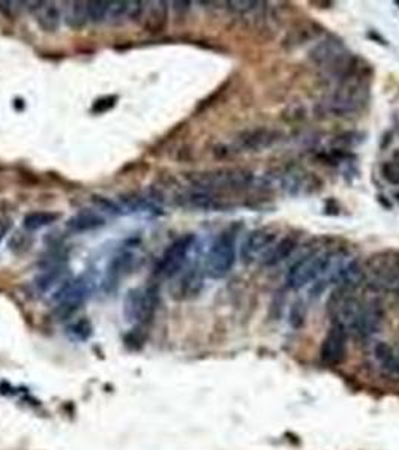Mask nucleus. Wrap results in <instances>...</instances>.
<instances>
[{
  "label": "nucleus",
  "mask_w": 399,
  "mask_h": 450,
  "mask_svg": "<svg viewBox=\"0 0 399 450\" xmlns=\"http://www.w3.org/2000/svg\"><path fill=\"white\" fill-rule=\"evenodd\" d=\"M88 2H72L66 13V24L72 29H81L88 23Z\"/></svg>",
  "instance_id": "19"
},
{
  "label": "nucleus",
  "mask_w": 399,
  "mask_h": 450,
  "mask_svg": "<svg viewBox=\"0 0 399 450\" xmlns=\"http://www.w3.org/2000/svg\"><path fill=\"white\" fill-rule=\"evenodd\" d=\"M191 182L202 191L207 192H237L251 188L254 176L246 170L220 169L191 176Z\"/></svg>",
  "instance_id": "1"
},
{
  "label": "nucleus",
  "mask_w": 399,
  "mask_h": 450,
  "mask_svg": "<svg viewBox=\"0 0 399 450\" xmlns=\"http://www.w3.org/2000/svg\"><path fill=\"white\" fill-rule=\"evenodd\" d=\"M126 11H128V2H110L107 17L111 20H119L126 17Z\"/></svg>",
  "instance_id": "24"
},
{
  "label": "nucleus",
  "mask_w": 399,
  "mask_h": 450,
  "mask_svg": "<svg viewBox=\"0 0 399 450\" xmlns=\"http://www.w3.org/2000/svg\"><path fill=\"white\" fill-rule=\"evenodd\" d=\"M333 258H335L333 254L314 253L299 260L288 272L287 286L293 290H299L304 286H308L309 282L317 279L318 276H321L323 274L328 272Z\"/></svg>",
  "instance_id": "4"
},
{
  "label": "nucleus",
  "mask_w": 399,
  "mask_h": 450,
  "mask_svg": "<svg viewBox=\"0 0 399 450\" xmlns=\"http://www.w3.org/2000/svg\"><path fill=\"white\" fill-rule=\"evenodd\" d=\"M69 330H71V333L74 335V337L84 341V339H88L92 335V324H90L89 320L81 318V320H78L76 323H72Z\"/></svg>",
  "instance_id": "23"
},
{
  "label": "nucleus",
  "mask_w": 399,
  "mask_h": 450,
  "mask_svg": "<svg viewBox=\"0 0 399 450\" xmlns=\"http://www.w3.org/2000/svg\"><path fill=\"white\" fill-rule=\"evenodd\" d=\"M202 287H203L202 275L198 274V270L192 269L186 272V274L178 279V282H176L172 288V295L176 299H191L198 295Z\"/></svg>",
  "instance_id": "13"
},
{
  "label": "nucleus",
  "mask_w": 399,
  "mask_h": 450,
  "mask_svg": "<svg viewBox=\"0 0 399 450\" xmlns=\"http://www.w3.org/2000/svg\"><path fill=\"white\" fill-rule=\"evenodd\" d=\"M236 261V236L231 232L220 233L209 249L206 272L210 278H224Z\"/></svg>",
  "instance_id": "3"
},
{
  "label": "nucleus",
  "mask_w": 399,
  "mask_h": 450,
  "mask_svg": "<svg viewBox=\"0 0 399 450\" xmlns=\"http://www.w3.org/2000/svg\"><path fill=\"white\" fill-rule=\"evenodd\" d=\"M110 2H105V0H92L88 2V17L93 23H101L107 18L108 14Z\"/></svg>",
  "instance_id": "21"
},
{
  "label": "nucleus",
  "mask_w": 399,
  "mask_h": 450,
  "mask_svg": "<svg viewBox=\"0 0 399 450\" xmlns=\"http://www.w3.org/2000/svg\"><path fill=\"white\" fill-rule=\"evenodd\" d=\"M115 101H118V98H115V97H104V98H99L98 101H94L92 110H93L94 113H105L107 110H111V108L114 107Z\"/></svg>",
  "instance_id": "25"
},
{
  "label": "nucleus",
  "mask_w": 399,
  "mask_h": 450,
  "mask_svg": "<svg viewBox=\"0 0 399 450\" xmlns=\"http://www.w3.org/2000/svg\"><path fill=\"white\" fill-rule=\"evenodd\" d=\"M158 305H160V288L158 286L132 290L125 300V316L128 320L146 324L153 318Z\"/></svg>",
  "instance_id": "5"
},
{
  "label": "nucleus",
  "mask_w": 399,
  "mask_h": 450,
  "mask_svg": "<svg viewBox=\"0 0 399 450\" xmlns=\"http://www.w3.org/2000/svg\"><path fill=\"white\" fill-rule=\"evenodd\" d=\"M294 245H296V244H294V240L290 239V237L279 240V242H276L275 246L270 249V253L266 255V258L262 261H265V265H267V266L279 263V261L286 260L290 255V253L294 249Z\"/></svg>",
  "instance_id": "20"
},
{
  "label": "nucleus",
  "mask_w": 399,
  "mask_h": 450,
  "mask_svg": "<svg viewBox=\"0 0 399 450\" xmlns=\"http://www.w3.org/2000/svg\"><path fill=\"white\" fill-rule=\"evenodd\" d=\"M346 347H349V332L341 324L333 323L321 342V362L328 366L341 365L346 358Z\"/></svg>",
  "instance_id": "8"
},
{
  "label": "nucleus",
  "mask_w": 399,
  "mask_h": 450,
  "mask_svg": "<svg viewBox=\"0 0 399 450\" xmlns=\"http://www.w3.org/2000/svg\"><path fill=\"white\" fill-rule=\"evenodd\" d=\"M374 354L377 363L380 365V370L384 374L399 379V349H393L386 344H378Z\"/></svg>",
  "instance_id": "15"
},
{
  "label": "nucleus",
  "mask_w": 399,
  "mask_h": 450,
  "mask_svg": "<svg viewBox=\"0 0 399 450\" xmlns=\"http://www.w3.org/2000/svg\"><path fill=\"white\" fill-rule=\"evenodd\" d=\"M384 318L383 308L378 302H363L362 311L357 317L353 328V333L360 338H370L374 333L380 330Z\"/></svg>",
  "instance_id": "10"
},
{
  "label": "nucleus",
  "mask_w": 399,
  "mask_h": 450,
  "mask_svg": "<svg viewBox=\"0 0 399 450\" xmlns=\"http://www.w3.org/2000/svg\"><path fill=\"white\" fill-rule=\"evenodd\" d=\"M275 134L269 129H254L241 134L237 139V148L246 149V150H258L262 148H267L273 141H275Z\"/></svg>",
  "instance_id": "17"
},
{
  "label": "nucleus",
  "mask_w": 399,
  "mask_h": 450,
  "mask_svg": "<svg viewBox=\"0 0 399 450\" xmlns=\"http://www.w3.org/2000/svg\"><path fill=\"white\" fill-rule=\"evenodd\" d=\"M384 177L392 183H399V169L395 165H384Z\"/></svg>",
  "instance_id": "26"
},
{
  "label": "nucleus",
  "mask_w": 399,
  "mask_h": 450,
  "mask_svg": "<svg viewBox=\"0 0 399 450\" xmlns=\"http://www.w3.org/2000/svg\"><path fill=\"white\" fill-rule=\"evenodd\" d=\"M143 26L147 32L158 34L162 32L167 18H168V6L165 2H153L150 6L144 8L143 13Z\"/></svg>",
  "instance_id": "12"
},
{
  "label": "nucleus",
  "mask_w": 399,
  "mask_h": 450,
  "mask_svg": "<svg viewBox=\"0 0 399 450\" xmlns=\"http://www.w3.org/2000/svg\"><path fill=\"white\" fill-rule=\"evenodd\" d=\"M34 5V13L38 26L44 30V32H56L60 26L62 18L59 6L52 2H36Z\"/></svg>",
  "instance_id": "11"
},
{
  "label": "nucleus",
  "mask_w": 399,
  "mask_h": 450,
  "mask_svg": "<svg viewBox=\"0 0 399 450\" xmlns=\"http://www.w3.org/2000/svg\"><path fill=\"white\" fill-rule=\"evenodd\" d=\"M104 224L105 221L99 213L84 209V211H80L69 219L66 223V228L72 233H86L90 232V230L102 227Z\"/></svg>",
  "instance_id": "16"
},
{
  "label": "nucleus",
  "mask_w": 399,
  "mask_h": 450,
  "mask_svg": "<svg viewBox=\"0 0 399 450\" xmlns=\"http://www.w3.org/2000/svg\"><path fill=\"white\" fill-rule=\"evenodd\" d=\"M59 219V215L55 212H30L23 219V227L26 232H36V230L44 228L47 225H51Z\"/></svg>",
  "instance_id": "18"
},
{
  "label": "nucleus",
  "mask_w": 399,
  "mask_h": 450,
  "mask_svg": "<svg viewBox=\"0 0 399 450\" xmlns=\"http://www.w3.org/2000/svg\"><path fill=\"white\" fill-rule=\"evenodd\" d=\"M9 249L13 251L14 254H24L29 251L31 245V239L27 234V232H17L13 237L9 239Z\"/></svg>",
  "instance_id": "22"
},
{
  "label": "nucleus",
  "mask_w": 399,
  "mask_h": 450,
  "mask_svg": "<svg viewBox=\"0 0 399 450\" xmlns=\"http://www.w3.org/2000/svg\"><path fill=\"white\" fill-rule=\"evenodd\" d=\"M278 242V233L272 228H260L251 233L244 246H241V258L246 263H252L257 260H265L270 253V249Z\"/></svg>",
  "instance_id": "9"
},
{
  "label": "nucleus",
  "mask_w": 399,
  "mask_h": 450,
  "mask_svg": "<svg viewBox=\"0 0 399 450\" xmlns=\"http://www.w3.org/2000/svg\"><path fill=\"white\" fill-rule=\"evenodd\" d=\"M368 93H370V85L366 76L350 68L342 76L340 87L335 92L332 108L341 114L357 111L366 102Z\"/></svg>",
  "instance_id": "2"
},
{
  "label": "nucleus",
  "mask_w": 399,
  "mask_h": 450,
  "mask_svg": "<svg viewBox=\"0 0 399 450\" xmlns=\"http://www.w3.org/2000/svg\"><path fill=\"white\" fill-rule=\"evenodd\" d=\"M10 228L9 219H0V240H2Z\"/></svg>",
  "instance_id": "27"
},
{
  "label": "nucleus",
  "mask_w": 399,
  "mask_h": 450,
  "mask_svg": "<svg viewBox=\"0 0 399 450\" xmlns=\"http://www.w3.org/2000/svg\"><path fill=\"white\" fill-rule=\"evenodd\" d=\"M194 240L192 234H186L168 246L156 266V276L161 279H172L181 274L192 249Z\"/></svg>",
  "instance_id": "7"
},
{
  "label": "nucleus",
  "mask_w": 399,
  "mask_h": 450,
  "mask_svg": "<svg viewBox=\"0 0 399 450\" xmlns=\"http://www.w3.org/2000/svg\"><path fill=\"white\" fill-rule=\"evenodd\" d=\"M69 282L68 279V270L65 266L62 265H55L48 269H46V272H42V274L36 278L35 281V286L38 287L39 291L46 293V291H51L59 287V290Z\"/></svg>",
  "instance_id": "14"
},
{
  "label": "nucleus",
  "mask_w": 399,
  "mask_h": 450,
  "mask_svg": "<svg viewBox=\"0 0 399 450\" xmlns=\"http://www.w3.org/2000/svg\"><path fill=\"white\" fill-rule=\"evenodd\" d=\"M90 293V281L86 278H80L76 281H69L60 290L56 291L55 305H56V317L60 320H66L74 312L78 311Z\"/></svg>",
  "instance_id": "6"
}]
</instances>
